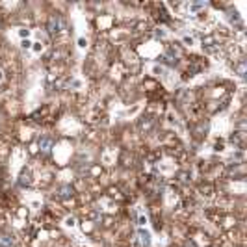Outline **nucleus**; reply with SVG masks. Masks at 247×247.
<instances>
[{
	"label": "nucleus",
	"mask_w": 247,
	"mask_h": 247,
	"mask_svg": "<svg viewBox=\"0 0 247 247\" xmlns=\"http://www.w3.org/2000/svg\"><path fill=\"white\" fill-rule=\"evenodd\" d=\"M11 243V240H7V236H2V240H0V245H7Z\"/></svg>",
	"instance_id": "nucleus-2"
},
{
	"label": "nucleus",
	"mask_w": 247,
	"mask_h": 247,
	"mask_svg": "<svg viewBox=\"0 0 247 247\" xmlns=\"http://www.w3.org/2000/svg\"><path fill=\"white\" fill-rule=\"evenodd\" d=\"M50 145H52V138H48V136H43L39 139V147L43 151H50Z\"/></svg>",
	"instance_id": "nucleus-1"
}]
</instances>
